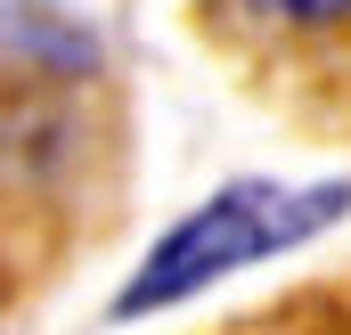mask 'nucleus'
Segmentation results:
<instances>
[{"label":"nucleus","instance_id":"obj_1","mask_svg":"<svg viewBox=\"0 0 351 335\" xmlns=\"http://www.w3.org/2000/svg\"><path fill=\"white\" fill-rule=\"evenodd\" d=\"M351 213V180H319V188H286V180H229L213 188L196 213H180L172 229L147 246V262L123 278L114 294V319H147V311H172L188 294L221 286L229 270H254L269 253L311 246L319 229H335Z\"/></svg>","mask_w":351,"mask_h":335},{"label":"nucleus","instance_id":"obj_3","mask_svg":"<svg viewBox=\"0 0 351 335\" xmlns=\"http://www.w3.org/2000/svg\"><path fill=\"white\" fill-rule=\"evenodd\" d=\"M204 8L254 58H335V49H351V0H204Z\"/></svg>","mask_w":351,"mask_h":335},{"label":"nucleus","instance_id":"obj_2","mask_svg":"<svg viewBox=\"0 0 351 335\" xmlns=\"http://www.w3.org/2000/svg\"><path fill=\"white\" fill-rule=\"evenodd\" d=\"M98 156V115L58 74H16L0 82V213H49L82 188Z\"/></svg>","mask_w":351,"mask_h":335}]
</instances>
